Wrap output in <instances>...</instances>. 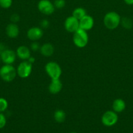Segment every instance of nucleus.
I'll return each mask as SVG.
<instances>
[{
	"label": "nucleus",
	"mask_w": 133,
	"mask_h": 133,
	"mask_svg": "<svg viewBox=\"0 0 133 133\" xmlns=\"http://www.w3.org/2000/svg\"><path fill=\"white\" fill-rule=\"evenodd\" d=\"M53 3L56 9H61L65 7L66 5V1L65 0H54Z\"/></svg>",
	"instance_id": "412c9836"
},
{
	"label": "nucleus",
	"mask_w": 133,
	"mask_h": 133,
	"mask_svg": "<svg viewBox=\"0 0 133 133\" xmlns=\"http://www.w3.org/2000/svg\"><path fill=\"white\" fill-rule=\"evenodd\" d=\"M63 88L62 82L60 79H52L49 86H48V91L51 94H57L61 91Z\"/></svg>",
	"instance_id": "ddd939ff"
},
{
	"label": "nucleus",
	"mask_w": 133,
	"mask_h": 133,
	"mask_svg": "<svg viewBox=\"0 0 133 133\" xmlns=\"http://www.w3.org/2000/svg\"><path fill=\"white\" fill-rule=\"evenodd\" d=\"M17 75L16 69L13 64H4L0 68V78L3 81L10 83L15 79Z\"/></svg>",
	"instance_id": "f03ea898"
},
{
	"label": "nucleus",
	"mask_w": 133,
	"mask_h": 133,
	"mask_svg": "<svg viewBox=\"0 0 133 133\" xmlns=\"http://www.w3.org/2000/svg\"><path fill=\"white\" fill-rule=\"evenodd\" d=\"M40 28H42L43 29H46L49 27L50 22L47 19H42L40 22Z\"/></svg>",
	"instance_id": "a878e982"
},
{
	"label": "nucleus",
	"mask_w": 133,
	"mask_h": 133,
	"mask_svg": "<svg viewBox=\"0 0 133 133\" xmlns=\"http://www.w3.org/2000/svg\"><path fill=\"white\" fill-rule=\"evenodd\" d=\"M126 109V103L121 98L116 99L112 103V109L116 113H121Z\"/></svg>",
	"instance_id": "dca6fc26"
},
{
	"label": "nucleus",
	"mask_w": 133,
	"mask_h": 133,
	"mask_svg": "<svg viewBox=\"0 0 133 133\" xmlns=\"http://www.w3.org/2000/svg\"><path fill=\"white\" fill-rule=\"evenodd\" d=\"M10 20L11 22V23H16L18 22H20V17L16 13H14V14H11V16H10Z\"/></svg>",
	"instance_id": "393cba45"
},
{
	"label": "nucleus",
	"mask_w": 133,
	"mask_h": 133,
	"mask_svg": "<svg viewBox=\"0 0 133 133\" xmlns=\"http://www.w3.org/2000/svg\"><path fill=\"white\" fill-rule=\"evenodd\" d=\"M120 25H121V26L125 29L129 30L132 27L133 22L132 20L129 17H124L121 19Z\"/></svg>",
	"instance_id": "6ab92c4d"
},
{
	"label": "nucleus",
	"mask_w": 133,
	"mask_h": 133,
	"mask_svg": "<svg viewBox=\"0 0 133 133\" xmlns=\"http://www.w3.org/2000/svg\"><path fill=\"white\" fill-rule=\"evenodd\" d=\"M17 57L22 61H27L31 57V49L26 45H20L16 50Z\"/></svg>",
	"instance_id": "4468645a"
},
{
	"label": "nucleus",
	"mask_w": 133,
	"mask_h": 133,
	"mask_svg": "<svg viewBox=\"0 0 133 133\" xmlns=\"http://www.w3.org/2000/svg\"><path fill=\"white\" fill-rule=\"evenodd\" d=\"M54 47L50 43H45L40 46V54L45 57H50L54 53Z\"/></svg>",
	"instance_id": "2eb2a0df"
},
{
	"label": "nucleus",
	"mask_w": 133,
	"mask_h": 133,
	"mask_svg": "<svg viewBox=\"0 0 133 133\" xmlns=\"http://www.w3.org/2000/svg\"><path fill=\"white\" fill-rule=\"evenodd\" d=\"M87 14L86 10L84 8L82 7H77L73 10L72 12V15L74 18H76L78 19H80L83 18V16Z\"/></svg>",
	"instance_id": "a211bd4d"
},
{
	"label": "nucleus",
	"mask_w": 133,
	"mask_h": 133,
	"mask_svg": "<svg viewBox=\"0 0 133 133\" xmlns=\"http://www.w3.org/2000/svg\"><path fill=\"white\" fill-rule=\"evenodd\" d=\"M37 8L40 13L46 16L52 15L56 9L53 3L50 0H40L37 4Z\"/></svg>",
	"instance_id": "0eeeda50"
},
{
	"label": "nucleus",
	"mask_w": 133,
	"mask_h": 133,
	"mask_svg": "<svg viewBox=\"0 0 133 133\" xmlns=\"http://www.w3.org/2000/svg\"><path fill=\"white\" fill-rule=\"evenodd\" d=\"M1 61L4 64H13L16 59V53L13 49L7 48L1 55Z\"/></svg>",
	"instance_id": "1a4fd4ad"
},
{
	"label": "nucleus",
	"mask_w": 133,
	"mask_h": 133,
	"mask_svg": "<svg viewBox=\"0 0 133 133\" xmlns=\"http://www.w3.org/2000/svg\"><path fill=\"white\" fill-rule=\"evenodd\" d=\"M7 49L6 48V45L2 42H0V55Z\"/></svg>",
	"instance_id": "bb28decb"
},
{
	"label": "nucleus",
	"mask_w": 133,
	"mask_h": 133,
	"mask_svg": "<svg viewBox=\"0 0 133 133\" xmlns=\"http://www.w3.org/2000/svg\"><path fill=\"white\" fill-rule=\"evenodd\" d=\"M66 113L63 110H61V109L56 110L54 112V114H53L54 120L59 123H63L65 119H66Z\"/></svg>",
	"instance_id": "f3484780"
},
{
	"label": "nucleus",
	"mask_w": 133,
	"mask_h": 133,
	"mask_svg": "<svg viewBox=\"0 0 133 133\" xmlns=\"http://www.w3.org/2000/svg\"><path fill=\"white\" fill-rule=\"evenodd\" d=\"M124 2L128 5H133V0H123Z\"/></svg>",
	"instance_id": "c85d7f7f"
},
{
	"label": "nucleus",
	"mask_w": 133,
	"mask_h": 133,
	"mask_svg": "<svg viewBox=\"0 0 133 133\" xmlns=\"http://www.w3.org/2000/svg\"><path fill=\"white\" fill-rule=\"evenodd\" d=\"M9 107V103L7 100L4 97H0V112H4L6 111Z\"/></svg>",
	"instance_id": "aec40b11"
},
{
	"label": "nucleus",
	"mask_w": 133,
	"mask_h": 133,
	"mask_svg": "<svg viewBox=\"0 0 133 133\" xmlns=\"http://www.w3.org/2000/svg\"><path fill=\"white\" fill-rule=\"evenodd\" d=\"M121 19V16L118 13L114 11H110L105 14L103 19V23L108 29L114 30L120 25Z\"/></svg>",
	"instance_id": "f257e3e1"
},
{
	"label": "nucleus",
	"mask_w": 133,
	"mask_h": 133,
	"mask_svg": "<svg viewBox=\"0 0 133 133\" xmlns=\"http://www.w3.org/2000/svg\"><path fill=\"white\" fill-rule=\"evenodd\" d=\"M35 58L34 57H32V56H31V57H29V58H28V59L27 60V61H28L29 62V63H31V64H33L34 63H35Z\"/></svg>",
	"instance_id": "cd10ccee"
},
{
	"label": "nucleus",
	"mask_w": 133,
	"mask_h": 133,
	"mask_svg": "<svg viewBox=\"0 0 133 133\" xmlns=\"http://www.w3.org/2000/svg\"><path fill=\"white\" fill-rule=\"evenodd\" d=\"M5 32L7 36L10 38H16L20 34V28L16 23H10L7 25Z\"/></svg>",
	"instance_id": "f8f14e48"
},
{
	"label": "nucleus",
	"mask_w": 133,
	"mask_h": 133,
	"mask_svg": "<svg viewBox=\"0 0 133 133\" xmlns=\"http://www.w3.org/2000/svg\"><path fill=\"white\" fill-rule=\"evenodd\" d=\"M73 34V43L77 48H83L87 46L89 42V35L87 34V31L79 28Z\"/></svg>",
	"instance_id": "7ed1b4c3"
},
{
	"label": "nucleus",
	"mask_w": 133,
	"mask_h": 133,
	"mask_svg": "<svg viewBox=\"0 0 133 133\" xmlns=\"http://www.w3.org/2000/svg\"><path fill=\"white\" fill-rule=\"evenodd\" d=\"M7 124V118L5 114L3 112H0V129L4 128Z\"/></svg>",
	"instance_id": "b1692460"
},
{
	"label": "nucleus",
	"mask_w": 133,
	"mask_h": 133,
	"mask_svg": "<svg viewBox=\"0 0 133 133\" xmlns=\"http://www.w3.org/2000/svg\"><path fill=\"white\" fill-rule=\"evenodd\" d=\"M118 119L117 113L113 110H108L102 116L101 122L106 127H112L117 123Z\"/></svg>",
	"instance_id": "39448f33"
},
{
	"label": "nucleus",
	"mask_w": 133,
	"mask_h": 133,
	"mask_svg": "<svg viewBox=\"0 0 133 133\" xmlns=\"http://www.w3.org/2000/svg\"><path fill=\"white\" fill-rule=\"evenodd\" d=\"M44 35L43 29L39 27H33L27 31V36L29 40L32 42L40 40Z\"/></svg>",
	"instance_id": "9d476101"
},
{
	"label": "nucleus",
	"mask_w": 133,
	"mask_h": 133,
	"mask_svg": "<svg viewBox=\"0 0 133 133\" xmlns=\"http://www.w3.org/2000/svg\"><path fill=\"white\" fill-rule=\"evenodd\" d=\"M45 71L51 79H60L62 70L61 66L57 62L51 61L45 65Z\"/></svg>",
	"instance_id": "20e7f679"
},
{
	"label": "nucleus",
	"mask_w": 133,
	"mask_h": 133,
	"mask_svg": "<svg viewBox=\"0 0 133 133\" xmlns=\"http://www.w3.org/2000/svg\"><path fill=\"white\" fill-rule=\"evenodd\" d=\"M33 70V64L27 61H23L18 64L16 68L17 75L22 79H26L31 74Z\"/></svg>",
	"instance_id": "423d86ee"
},
{
	"label": "nucleus",
	"mask_w": 133,
	"mask_h": 133,
	"mask_svg": "<svg viewBox=\"0 0 133 133\" xmlns=\"http://www.w3.org/2000/svg\"><path fill=\"white\" fill-rule=\"evenodd\" d=\"M64 27L67 32L74 33L80 28L79 19L74 18L73 16H70L65 19L64 22Z\"/></svg>",
	"instance_id": "6e6552de"
},
{
	"label": "nucleus",
	"mask_w": 133,
	"mask_h": 133,
	"mask_svg": "<svg viewBox=\"0 0 133 133\" xmlns=\"http://www.w3.org/2000/svg\"><path fill=\"white\" fill-rule=\"evenodd\" d=\"M13 5V0H0V6L3 9H9Z\"/></svg>",
	"instance_id": "4be33fe9"
},
{
	"label": "nucleus",
	"mask_w": 133,
	"mask_h": 133,
	"mask_svg": "<svg viewBox=\"0 0 133 133\" xmlns=\"http://www.w3.org/2000/svg\"><path fill=\"white\" fill-rule=\"evenodd\" d=\"M40 46L41 45H40V44L37 41H33L32 42V43L31 44V45H30V49L31 51H33L37 52L40 50Z\"/></svg>",
	"instance_id": "5701e85b"
},
{
	"label": "nucleus",
	"mask_w": 133,
	"mask_h": 133,
	"mask_svg": "<svg viewBox=\"0 0 133 133\" xmlns=\"http://www.w3.org/2000/svg\"><path fill=\"white\" fill-rule=\"evenodd\" d=\"M70 133H77V132H70Z\"/></svg>",
	"instance_id": "7c9ffc66"
},
{
	"label": "nucleus",
	"mask_w": 133,
	"mask_h": 133,
	"mask_svg": "<svg viewBox=\"0 0 133 133\" xmlns=\"http://www.w3.org/2000/svg\"><path fill=\"white\" fill-rule=\"evenodd\" d=\"M80 22V28L87 31L91 30L93 27L94 19L91 16L86 14L85 16H83L82 19L79 20Z\"/></svg>",
	"instance_id": "9b49d317"
},
{
	"label": "nucleus",
	"mask_w": 133,
	"mask_h": 133,
	"mask_svg": "<svg viewBox=\"0 0 133 133\" xmlns=\"http://www.w3.org/2000/svg\"><path fill=\"white\" fill-rule=\"evenodd\" d=\"M2 62V61H1V57H0V64H1V63Z\"/></svg>",
	"instance_id": "c756f323"
}]
</instances>
